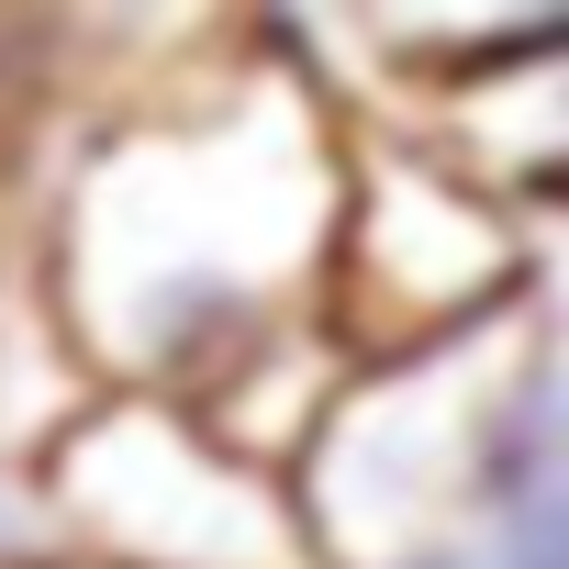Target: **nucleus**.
<instances>
[{"instance_id": "7ed1b4c3", "label": "nucleus", "mask_w": 569, "mask_h": 569, "mask_svg": "<svg viewBox=\"0 0 569 569\" xmlns=\"http://www.w3.org/2000/svg\"><path fill=\"white\" fill-rule=\"evenodd\" d=\"M347 313L380 291L369 336L380 358H413V347H447L469 325H502L513 302V246H502V212L469 168H425V157H391L358 201V246H347Z\"/></svg>"}, {"instance_id": "39448f33", "label": "nucleus", "mask_w": 569, "mask_h": 569, "mask_svg": "<svg viewBox=\"0 0 569 569\" xmlns=\"http://www.w3.org/2000/svg\"><path fill=\"white\" fill-rule=\"evenodd\" d=\"M391 569H480V547H469V536H447V547H413V558H391Z\"/></svg>"}, {"instance_id": "f257e3e1", "label": "nucleus", "mask_w": 569, "mask_h": 569, "mask_svg": "<svg viewBox=\"0 0 569 569\" xmlns=\"http://www.w3.org/2000/svg\"><path fill=\"white\" fill-rule=\"evenodd\" d=\"M336 157L291 79H234L123 134L68 223V325L101 369L201 413L302 358V279L336 246Z\"/></svg>"}, {"instance_id": "f03ea898", "label": "nucleus", "mask_w": 569, "mask_h": 569, "mask_svg": "<svg viewBox=\"0 0 569 569\" xmlns=\"http://www.w3.org/2000/svg\"><path fill=\"white\" fill-rule=\"evenodd\" d=\"M46 502L112 569H313L291 491L234 447H212L179 402H123L79 425Z\"/></svg>"}, {"instance_id": "20e7f679", "label": "nucleus", "mask_w": 569, "mask_h": 569, "mask_svg": "<svg viewBox=\"0 0 569 569\" xmlns=\"http://www.w3.org/2000/svg\"><path fill=\"white\" fill-rule=\"evenodd\" d=\"M23 513H34V491H23L12 469H0V558H12V547H23Z\"/></svg>"}]
</instances>
